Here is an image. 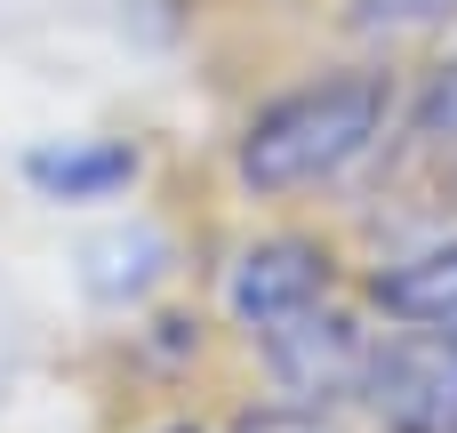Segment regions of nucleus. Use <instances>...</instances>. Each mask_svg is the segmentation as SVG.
<instances>
[{"instance_id": "nucleus-1", "label": "nucleus", "mask_w": 457, "mask_h": 433, "mask_svg": "<svg viewBox=\"0 0 457 433\" xmlns=\"http://www.w3.org/2000/svg\"><path fill=\"white\" fill-rule=\"evenodd\" d=\"M386 112H394V88L378 72H337V80H313L281 104H265L249 129H241V185L257 193H297V185H321L337 169H353L378 137H386Z\"/></svg>"}, {"instance_id": "nucleus-2", "label": "nucleus", "mask_w": 457, "mask_h": 433, "mask_svg": "<svg viewBox=\"0 0 457 433\" xmlns=\"http://www.w3.org/2000/svg\"><path fill=\"white\" fill-rule=\"evenodd\" d=\"M265 354H273V370L297 386V394H361V378H370V337L345 321V313H329V305H305V313H289V321H273L265 329Z\"/></svg>"}, {"instance_id": "nucleus-3", "label": "nucleus", "mask_w": 457, "mask_h": 433, "mask_svg": "<svg viewBox=\"0 0 457 433\" xmlns=\"http://www.w3.org/2000/svg\"><path fill=\"white\" fill-rule=\"evenodd\" d=\"M225 297H233V313L265 337L273 321H289V313H305V305L329 297V257H321L313 241H257V249H241Z\"/></svg>"}, {"instance_id": "nucleus-4", "label": "nucleus", "mask_w": 457, "mask_h": 433, "mask_svg": "<svg viewBox=\"0 0 457 433\" xmlns=\"http://www.w3.org/2000/svg\"><path fill=\"white\" fill-rule=\"evenodd\" d=\"M378 305L402 321V329H426V337H457V241L426 249V257H402L378 273Z\"/></svg>"}, {"instance_id": "nucleus-5", "label": "nucleus", "mask_w": 457, "mask_h": 433, "mask_svg": "<svg viewBox=\"0 0 457 433\" xmlns=\"http://www.w3.org/2000/svg\"><path fill=\"white\" fill-rule=\"evenodd\" d=\"M129 169H137V161H129L120 145H64V153H40V161H32V177H40L48 193H72V201L112 193Z\"/></svg>"}, {"instance_id": "nucleus-6", "label": "nucleus", "mask_w": 457, "mask_h": 433, "mask_svg": "<svg viewBox=\"0 0 457 433\" xmlns=\"http://www.w3.org/2000/svg\"><path fill=\"white\" fill-rule=\"evenodd\" d=\"M457 0H353V32L361 40H394V32H426L442 24Z\"/></svg>"}, {"instance_id": "nucleus-7", "label": "nucleus", "mask_w": 457, "mask_h": 433, "mask_svg": "<svg viewBox=\"0 0 457 433\" xmlns=\"http://www.w3.org/2000/svg\"><path fill=\"white\" fill-rule=\"evenodd\" d=\"M418 145H426V153H457V56L442 64V80H434L426 104H418Z\"/></svg>"}, {"instance_id": "nucleus-8", "label": "nucleus", "mask_w": 457, "mask_h": 433, "mask_svg": "<svg viewBox=\"0 0 457 433\" xmlns=\"http://www.w3.org/2000/svg\"><path fill=\"white\" fill-rule=\"evenodd\" d=\"M233 433H337V426H321L313 410H257V418H241Z\"/></svg>"}, {"instance_id": "nucleus-9", "label": "nucleus", "mask_w": 457, "mask_h": 433, "mask_svg": "<svg viewBox=\"0 0 457 433\" xmlns=\"http://www.w3.org/2000/svg\"><path fill=\"white\" fill-rule=\"evenodd\" d=\"M161 433H193V426H161Z\"/></svg>"}]
</instances>
